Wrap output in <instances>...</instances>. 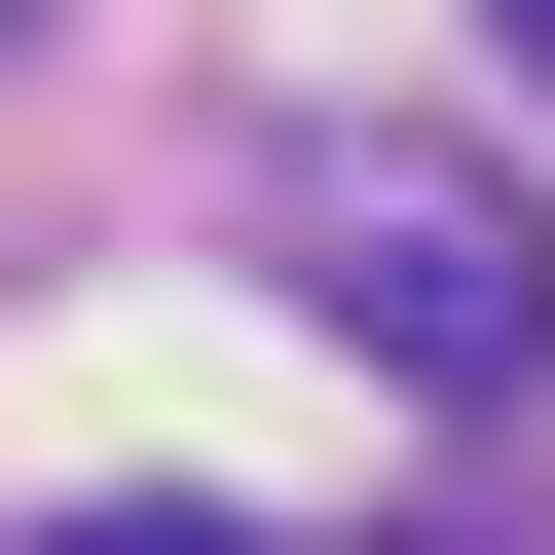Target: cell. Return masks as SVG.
I'll list each match as a JSON object with an SVG mask.
<instances>
[{"mask_svg": "<svg viewBox=\"0 0 555 555\" xmlns=\"http://www.w3.org/2000/svg\"><path fill=\"white\" fill-rule=\"evenodd\" d=\"M38 555H222V518H38Z\"/></svg>", "mask_w": 555, "mask_h": 555, "instance_id": "2", "label": "cell"}, {"mask_svg": "<svg viewBox=\"0 0 555 555\" xmlns=\"http://www.w3.org/2000/svg\"><path fill=\"white\" fill-rule=\"evenodd\" d=\"M297 297H334L371 371H444V408H518V371H555V222H518L481 149H371V185H297Z\"/></svg>", "mask_w": 555, "mask_h": 555, "instance_id": "1", "label": "cell"}, {"mask_svg": "<svg viewBox=\"0 0 555 555\" xmlns=\"http://www.w3.org/2000/svg\"><path fill=\"white\" fill-rule=\"evenodd\" d=\"M481 38H518V75H555V0H481Z\"/></svg>", "mask_w": 555, "mask_h": 555, "instance_id": "3", "label": "cell"}]
</instances>
